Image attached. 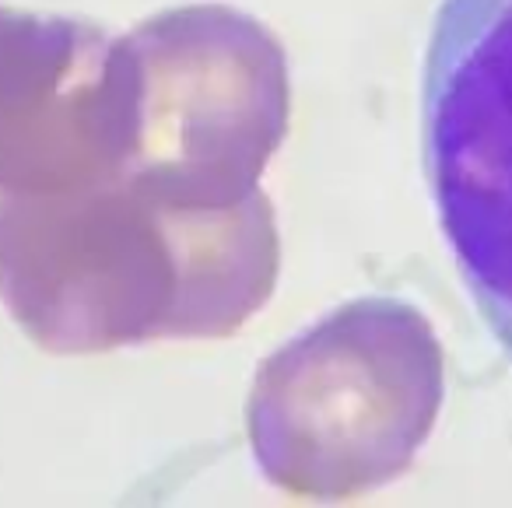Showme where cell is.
<instances>
[{
    "instance_id": "cell-1",
    "label": "cell",
    "mask_w": 512,
    "mask_h": 508,
    "mask_svg": "<svg viewBox=\"0 0 512 508\" xmlns=\"http://www.w3.org/2000/svg\"><path fill=\"white\" fill-rule=\"evenodd\" d=\"M421 158L463 288L512 361V0H439L421 67Z\"/></svg>"
}]
</instances>
